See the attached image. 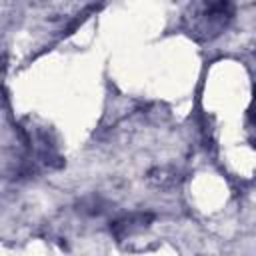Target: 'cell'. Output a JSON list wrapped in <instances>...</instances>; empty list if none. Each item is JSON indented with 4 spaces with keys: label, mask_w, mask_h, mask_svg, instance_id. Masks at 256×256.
Wrapping results in <instances>:
<instances>
[{
    "label": "cell",
    "mask_w": 256,
    "mask_h": 256,
    "mask_svg": "<svg viewBox=\"0 0 256 256\" xmlns=\"http://www.w3.org/2000/svg\"><path fill=\"white\" fill-rule=\"evenodd\" d=\"M234 18V6L230 2H196L190 4L184 14V28L188 36L200 42L218 38Z\"/></svg>",
    "instance_id": "obj_1"
},
{
    "label": "cell",
    "mask_w": 256,
    "mask_h": 256,
    "mask_svg": "<svg viewBox=\"0 0 256 256\" xmlns=\"http://www.w3.org/2000/svg\"><path fill=\"white\" fill-rule=\"evenodd\" d=\"M152 222V214H130V216H124L116 222H112L110 230L116 238H126V236H132L136 232H142L144 228H148V224Z\"/></svg>",
    "instance_id": "obj_2"
},
{
    "label": "cell",
    "mask_w": 256,
    "mask_h": 256,
    "mask_svg": "<svg viewBox=\"0 0 256 256\" xmlns=\"http://www.w3.org/2000/svg\"><path fill=\"white\" fill-rule=\"evenodd\" d=\"M248 120H250L252 126H256V94H254L252 104H250V108H248Z\"/></svg>",
    "instance_id": "obj_3"
}]
</instances>
